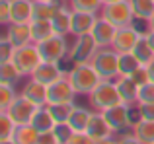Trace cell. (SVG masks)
I'll list each match as a JSON object with an SVG mask.
<instances>
[{
    "instance_id": "46",
    "label": "cell",
    "mask_w": 154,
    "mask_h": 144,
    "mask_svg": "<svg viewBox=\"0 0 154 144\" xmlns=\"http://www.w3.org/2000/svg\"><path fill=\"white\" fill-rule=\"evenodd\" d=\"M148 29H152V31H154V16H152L150 20H148Z\"/></svg>"
},
{
    "instance_id": "36",
    "label": "cell",
    "mask_w": 154,
    "mask_h": 144,
    "mask_svg": "<svg viewBox=\"0 0 154 144\" xmlns=\"http://www.w3.org/2000/svg\"><path fill=\"white\" fill-rule=\"evenodd\" d=\"M14 49L16 47L10 43V39H0V62H8L12 61V57H14Z\"/></svg>"
},
{
    "instance_id": "39",
    "label": "cell",
    "mask_w": 154,
    "mask_h": 144,
    "mask_svg": "<svg viewBox=\"0 0 154 144\" xmlns=\"http://www.w3.org/2000/svg\"><path fill=\"white\" fill-rule=\"evenodd\" d=\"M137 107H139L140 119L154 121V101H150V103H137Z\"/></svg>"
},
{
    "instance_id": "2",
    "label": "cell",
    "mask_w": 154,
    "mask_h": 144,
    "mask_svg": "<svg viewBox=\"0 0 154 144\" xmlns=\"http://www.w3.org/2000/svg\"><path fill=\"white\" fill-rule=\"evenodd\" d=\"M92 66L102 80H115L119 76V53L113 47H102L96 51Z\"/></svg>"
},
{
    "instance_id": "44",
    "label": "cell",
    "mask_w": 154,
    "mask_h": 144,
    "mask_svg": "<svg viewBox=\"0 0 154 144\" xmlns=\"http://www.w3.org/2000/svg\"><path fill=\"white\" fill-rule=\"evenodd\" d=\"M146 70H148V76H150V82H154V58L150 62H146Z\"/></svg>"
},
{
    "instance_id": "20",
    "label": "cell",
    "mask_w": 154,
    "mask_h": 144,
    "mask_svg": "<svg viewBox=\"0 0 154 144\" xmlns=\"http://www.w3.org/2000/svg\"><path fill=\"white\" fill-rule=\"evenodd\" d=\"M31 8H33V0H12V8H10L12 23H29Z\"/></svg>"
},
{
    "instance_id": "10",
    "label": "cell",
    "mask_w": 154,
    "mask_h": 144,
    "mask_svg": "<svg viewBox=\"0 0 154 144\" xmlns=\"http://www.w3.org/2000/svg\"><path fill=\"white\" fill-rule=\"evenodd\" d=\"M140 31L135 29L133 26H125V27H117L115 37H113L111 47L117 53H131L133 47L137 45V41L140 39Z\"/></svg>"
},
{
    "instance_id": "30",
    "label": "cell",
    "mask_w": 154,
    "mask_h": 144,
    "mask_svg": "<svg viewBox=\"0 0 154 144\" xmlns=\"http://www.w3.org/2000/svg\"><path fill=\"white\" fill-rule=\"evenodd\" d=\"M47 107H49L51 115L55 117L57 123H66L70 113H72L74 103H47Z\"/></svg>"
},
{
    "instance_id": "26",
    "label": "cell",
    "mask_w": 154,
    "mask_h": 144,
    "mask_svg": "<svg viewBox=\"0 0 154 144\" xmlns=\"http://www.w3.org/2000/svg\"><path fill=\"white\" fill-rule=\"evenodd\" d=\"M129 2H131L135 20L148 23V20L154 16V0H129Z\"/></svg>"
},
{
    "instance_id": "48",
    "label": "cell",
    "mask_w": 154,
    "mask_h": 144,
    "mask_svg": "<svg viewBox=\"0 0 154 144\" xmlns=\"http://www.w3.org/2000/svg\"><path fill=\"white\" fill-rule=\"evenodd\" d=\"M103 4H111V2H119V0H102Z\"/></svg>"
},
{
    "instance_id": "11",
    "label": "cell",
    "mask_w": 154,
    "mask_h": 144,
    "mask_svg": "<svg viewBox=\"0 0 154 144\" xmlns=\"http://www.w3.org/2000/svg\"><path fill=\"white\" fill-rule=\"evenodd\" d=\"M96 22H98V14L96 12H80L72 10V20H70V33L80 37V35L92 33Z\"/></svg>"
},
{
    "instance_id": "28",
    "label": "cell",
    "mask_w": 154,
    "mask_h": 144,
    "mask_svg": "<svg viewBox=\"0 0 154 144\" xmlns=\"http://www.w3.org/2000/svg\"><path fill=\"white\" fill-rule=\"evenodd\" d=\"M133 55L140 61V64H146V62H150L154 58V51L150 49V45H148L146 35H144V33L140 35V39L137 41V45L133 47Z\"/></svg>"
},
{
    "instance_id": "13",
    "label": "cell",
    "mask_w": 154,
    "mask_h": 144,
    "mask_svg": "<svg viewBox=\"0 0 154 144\" xmlns=\"http://www.w3.org/2000/svg\"><path fill=\"white\" fill-rule=\"evenodd\" d=\"M63 76H64V72L59 66V62L41 61V62H39V66L33 70L31 78L37 80V82H41V84H45V86H51L53 82H57V80L63 78Z\"/></svg>"
},
{
    "instance_id": "25",
    "label": "cell",
    "mask_w": 154,
    "mask_h": 144,
    "mask_svg": "<svg viewBox=\"0 0 154 144\" xmlns=\"http://www.w3.org/2000/svg\"><path fill=\"white\" fill-rule=\"evenodd\" d=\"M39 133L31 125H16L12 133V140L16 144H35Z\"/></svg>"
},
{
    "instance_id": "14",
    "label": "cell",
    "mask_w": 154,
    "mask_h": 144,
    "mask_svg": "<svg viewBox=\"0 0 154 144\" xmlns=\"http://www.w3.org/2000/svg\"><path fill=\"white\" fill-rule=\"evenodd\" d=\"M115 86L119 92V98L123 103L127 105H137L139 103V86L133 82L131 76H117L115 78Z\"/></svg>"
},
{
    "instance_id": "41",
    "label": "cell",
    "mask_w": 154,
    "mask_h": 144,
    "mask_svg": "<svg viewBox=\"0 0 154 144\" xmlns=\"http://www.w3.org/2000/svg\"><path fill=\"white\" fill-rule=\"evenodd\" d=\"M35 144H59V140H57L55 133L53 130H49V133H39L37 140H35Z\"/></svg>"
},
{
    "instance_id": "35",
    "label": "cell",
    "mask_w": 154,
    "mask_h": 144,
    "mask_svg": "<svg viewBox=\"0 0 154 144\" xmlns=\"http://www.w3.org/2000/svg\"><path fill=\"white\" fill-rule=\"evenodd\" d=\"M154 101V82H146L139 88V103Z\"/></svg>"
},
{
    "instance_id": "23",
    "label": "cell",
    "mask_w": 154,
    "mask_h": 144,
    "mask_svg": "<svg viewBox=\"0 0 154 144\" xmlns=\"http://www.w3.org/2000/svg\"><path fill=\"white\" fill-rule=\"evenodd\" d=\"M133 134L140 140V144H154V121L139 119L133 125Z\"/></svg>"
},
{
    "instance_id": "5",
    "label": "cell",
    "mask_w": 154,
    "mask_h": 144,
    "mask_svg": "<svg viewBox=\"0 0 154 144\" xmlns=\"http://www.w3.org/2000/svg\"><path fill=\"white\" fill-rule=\"evenodd\" d=\"M41 53H39L37 45L35 43H29V45H23V47H16L14 49V57H12V62L18 66V70L22 72L23 76H31L33 70L39 66L41 62Z\"/></svg>"
},
{
    "instance_id": "15",
    "label": "cell",
    "mask_w": 154,
    "mask_h": 144,
    "mask_svg": "<svg viewBox=\"0 0 154 144\" xmlns=\"http://www.w3.org/2000/svg\"><path fill=\"white\" fill-rule=\"evenodd\" d=\"M115 31H117V27L100 16L98 22H96V26H94V29H92V37L96 39V43H98L100 49H102V47H111L113 37H115Z\"/></svg>"
},
{
    "instance_id": "47",
    "label": "cell",
    "mask_w": 154,
    "mask_h": 144,
    "mask_svg": "<svg viewBox=\"0 0 154 144\" xmlns=\"http://www.w3.org/2000/svg\"><path fill=\"white\" fill-rule=\"evenodd\" d=\"M0 144H16V142L12 140V138H8V140H2V142H0Z\"/></svg>"
},
{
    "instance_id": "38",
    "label": "cell",
    "mask_w": 154,
    "mask_h": 144,
    "mask_svg": "<svg viewBox=\"0 0 154 144\" xmlns=\"http://www.w3.org/2000/svg\"><path fill=\"white\" fill-rule=\"evenodd\" d=\"M10 8H12V0H0V26L12 23Z\"/></svg>"
},
{
    "instance_id": "16",
    "label": "cell",
    "mask_w": 154,
    "mask_h": 144,
    "mask_svg": "<svg viewBox=\"0 0 154 144\" xmlns=\"http://www.w3.org/2000/svg\"><path fill=\"white\" fill-rule=\"evenodd\" d=\"M22 95L27 98L31 103H35L37 107H45L47 103H49V98H47V86L41 84V82H37V80H33V78L23 86Z\"/></svg>"
},
{
    "instance_id": "33",
    "label": "cell",
    "mask_w": 154,
    "mask_h": 144,
    "mask_svg": "<svg viewBox=\"0 0 154 144\" xmlns=\"http://www.w3.org/2000/svg\"><path fill=\"white\" fill-rule=\"evenodd\" d=\"M16 90L14 86H4V84H0V111H8V107L14 103L16 99Z\"/></svg>"
},
{
    "instance_id": "6",
    "label": "cell",
    "mask_w": 154,
    "mask_h": 144,
    "mask_svg": "<svg viewBox=\"0 0 154 144\" xmlns=\"http://www.w3.org/2000/svg\"><path fill=\"white\" fill-rule=\"evenodd\" d=\"M35 45H37L43 61H51V62H60L68 55V51H70L66 37L64 35H57V33L41 43H35Z\"/></svg>"
},
{
    "instance_id": "12",
    "label": "cell",
    "mask_w": 154,
    "mask_h": 144,
    "mask_svg": "<svg viewBox=\"0 0 154 144\" xmlns=\"http://www.w3.org/2000/svg\"><path fill=\"white\" fill-rule=\"evenodd\" d=\"M86 133L90 134L96 142H100V140H105V138H111L113 129L109 127L107 119L103 117L102 111L94 109V113H92V117H90V123H88V127H86Z\"/></svg>"
},
{
    "instance_id": "8",
    "label": "cell",
    "mask_w": 154,
    "mask_h": 144,
    "mask_svg": "<svg viewBox=\"0 0 154 144\" xmlns=\"http://www.w3.org/2000/svg\"><path fill=\"white\" fill-rule=\"evenodd\" d=\"M76 90L72 88L70 80L66 78V74L63 78H59L57 82H53L51 86H47V98L49 103H74Z\"/></svg>"
},
{
    "instance_id": "40",
    "label": "cell",
    "mask_w": 154,
    "mask_h": 144,
    "mask_svg": "<svg viewBox=\"0 0 154 144\" xmlns=\"http://www.w3.org/2000/svg\"><path fill=\"white\" fill-rule=\"evenodd\" d=\"M66 144H96V140L88 133H74L70 138H68Z\"/></svg>"
},
{
    "instance_id": "4",
    "label": "cell",
    "mask_w": 154,
    "mask_h": 144,
    "mask_svg": "<svg viewBox=\"0 0 154 144\" xmlns=\"http://www.w3.org/2000/svg\"><path fill=\"white\" fill-rule=\"evenodd\" d=\"M100 16L103 20H107L109 23H113L115 27H125V26H133V8L129 0H119V2H111V4H103Z\"/></svg>"
},
{
    "instance_id": "45",
    "label": "cell",
    "mask_w": 154,
    "mask_h": 144,
    "mask_svg": "<svg viewBox=\"0 0 154 144\" xmlns=\"http://www.w3.org/2000/svg\"><path fill=\"white\" fill-rule=\"evenodd\" d=\"M96 144H117V140H113V138H105V140H100Z\"/></svg>"
},
{
    "instance_id": "3",
    "label": "cell",
    "mask_w": 154,
    "mask_h": 144,
    "mask_svg": "<svg viewBox=\"0 0 154 144\" xmlns=\"http://www.w3.org/2000/svg\"><path fill=\"white\" fill-rule=\"evenodd\" d=\"M90 103L96 111H105L109 107L121 103L115 80H100V84L90 92Z\"/></svg>"
},
{
    "instance_id": "7",
    "label": "cell",
    "mask_w": 154,
    "mask_h": 144,
    "mask_svg": "<svg viewBox=\"0 0 154 144\" xmlns=\"http://www.w3.org/2000/svg\"><path fill=\"white\" fill-rule=\"evenodd\" d=\"M98 43L92 37V33L80 35L76 37V43L72 45V49L68 51V58L72 61V64H82V62H92L96 51H98Z\"/></svg>"
},
{
    "instance_id": "49",
    "label": "cell",
    "mask_w": 154,
    "mask_h": 144,
    "mask_svg": "<svg viewBox=\"0 0 154 144\" xmlns=\"http://www.w3.org/2000/svg\"><path fill=\"white\" fill-rule=\"evenodd\" d=\"M45 2H53V0H45Z\"/></svg>"
},
{
    "instance_id": "27",
    "label": "cell",
    "mask_w": 154,
    "mask_h": 144,
    "mask_svg": "<svg viewBox=\"0 0 154 144\" xmlns=\"http://www.w3.org/2000/svg\"><path fill=\"white\" fill-rule=\"evenodd\" d=\"M22 76L23 74L18 70V66H16L12 61L0 62V84H4V86H16Z\"/></svg>"
},
{
    "instance_id": "18",
    "label": "cell",
    "mask_w": 154,
    "mask_h": 144,
    "mask_svg": "<svg viewBox=\"0 0 154 144\" xmlns=\"http://www.w3.org/2000/svg\"><path fill=\"white\" fill-rule=\"evenodd\" d=\"M70 20H72V8H66V6L60 4V8L51 18L53 31H55L57 35H64V37H66V35L70 33Z\"/></svg>"
},
{
    "instance_id": "37",
    "label": "cell",
    "mask_w": 154,
    "mask_h": 144,
    "mask_svg": "<svg viewBox=\"0 0 154 144\" xmlns=\"http://www.w3.org/2000/svg\"><path fill=\"white\" fill-rule=\"evenodd\" d=\"M133 78V82L137 84V86H143V84H146V82H150V76H148V70H146V64H140L139 68H137L133 74H129Z\"/></svg>"
},
{
    "instance_id": "24",
    "label": "cell",
    "mask_w": 154,
    "mask_h": 144,
    "mask_svg": "<svg viewBox=\"0 0 154 144\" xmlns=\"http://www.w3.org/2000/svg\"><path fill=\"white\" fill-rule=\"evenodd\" d=\"M29 27H31V39H33V43H41L45 39H49L51 35H55L49 20H31Z\"/></svg>"
},
{
    "instance_id": "29",
    "label": "cell",
    "mask_w": 154,
    "mask_h": 144,
    "mask_svg": "<svg viewBox=\"0 0 154 144\" xmlns=\"http://www.w3.org/2000/svg\"><path fill=\"white\" fill-rule=\"evenodd\" d=\"M140 66V61L131 53H119V76H129Z\"/></svg>"
},
{
    "instance_id": "31",
    "label": "cell",
    "mask_w": 154,
    "mask_h": 144,
    "mask_svg": "<svg viewBox=\"0 0 154 144\" xmlns=\"http://www.w3.org/2000/svg\"><path fill=\"white\" fill-rule=\"evenodd\" d=\"M72 10H80V12H96L98 14L102 10L103 2L102 0H68Z\"/></svg>"
},
{
    "instance_id": "1",
    "label": "cell",
    "mask_w": 154,
    "mask_h": 144,
    "mask_svg": "<svg viewBox=\"0 0 154 144\" xmlns=\"http://www.w3.org/2000/svg\"><path fill=\"white\" fill-rule=\"evenodd\" d=\"M66 78L70 80L72 88L76 90V94H88L100 84V74L92 66V62H82V64H72V68L66 72Z\"/></svg>"
},
{
    "instance_id": "32",
    "label": "cell",
    "mask_w": 154,
    "mask_h": 144,
    "mask_svg": "<svg viewBox=\"0 0 154 144\" xmlns=\"http://www.w3.org/2000/svg\"><path fill=\"white\" fill-rule=\"evenodd\" d=\"M16 123L12 121V117L8 115V111H0V142L12 138Z\"/></svg>"
},
{
    "instance_id": "9",
    "label": "cell",
    "mask_w": 154,
    "mask_h": 144,
    "mask_svg": "<svg viewBox=\"0 0 154 144\" xmlns=\"http://www.w3.org/2000/svg\"><path fill=\"white\" fill-rule=\"evenodd\" d=\"M35 111H37V105L31 103L27 98H23L22 94L16 95L14 103L8 107V115L12 117V121H14L16 125H29Z\"/></svg>"
},
{
    "instance_id": "43",
    "label": "cell",
    "mask_w": 154,
    "mask_h": 144,
    "mask_svg": "<svg viewBox=\"0 0 154 144\" xmlns=\"http://www.w3.org/2000/svg\"><path fill=\"white\" fill-rule=\"evenodd\" d=\"M144 35H146V41H148V45H150V49L154 51V31H152V29H148Z\"/></svg>"
},
{
    "instance_id": "17",
    "label": "cell",
    "mask_w": 154,
    "mask_h": 144,
    "mask_svg": "<svg viewBox=\"0 0 154 144\" xmlns=\"http://www.w3.org/2000/svg\"><path fill=\"white\" fill-rule=\"evenodd\" d=\"M6 37L10 39V43L14 47H23V45L33 43V39H31V27H29V23H8Z\"/></svg>"
},
{
    "instance_id": "34",
    "label": "cell",
    "mask_w": 154,
    "mask_h": 144,
    "mask_svg": "<svg viewBox=\"0 0 154 144\" xmlns=\"http://www.w3.org/2000/svg\"><path fill=\"white\" fill-rule=\"evenodd\" d=\"M53 133H55V136H57V140H59V144H66L68 138L74 134V130L70 129V125H68V123H57L55 129H53Z\"/></svg>"
},
{
    "instance_id": "19",
    "label": "cell",
    "mask_w": 154,
    "mask_h": 144,
    "mask_svg": "<svg viewBox=\"0 0 154 144\" xmlns=\"http://www.w3.org/2000/svg\"><path fill=\"white\" fill-rule=\"evenodd\" d=\"M31 127H33L37 133H49V130L55 129V125H57V121H55V117L51 115V111H49V107H37V111L33 113V117H31V123H29Z\"/></svg>"
},
{
    "instance_id": "42",
    "label": "cell",
    "mask_w": 154,
    "mask_h": 144,
    "mask_svg": "<svg viewBox=\"0 0 154 144\" xmlns=\"http://www.w3.org/2000/svg\"><path fill=\"white\" fill-rule=\"evenodd\" d=\"M117 144H140V140L135 136V134H131V136H121Z\"/></svg>"
},
{
    "instance_id": "22",
    "label": "cell",
    "mask_w": 154,
    "mask_h": 144,
    "mask_svg": "<svg viewBox=\"0 0 154 144\" xmlns=\"http://www.w3.org/2000/svg\"><path fill=\"white\" fill-rule=\"evenodd\" d=\"M60 8V0H53V2H45V0H33V8H31V20H49L55 16V12Z\"/></svg>"
},
{
    "instance_id": "21",
    "label": "cell",
    "mask_w": 154,
    "mask_h": 144,
    "mask_svg": "<svg viewBox=\"0 0 154 144\" xmlns=\"http://www.w3.org/2000/svg\"><path fill=\"white\" fill-rule=\"evenodd\" d=\"M94 111L86 109V107H80V105H74L72 107V113L70 117H68V125H70V129L74 130V133H86V127L88 123H90V117Z\"/></svg>"
}]
</instances>
